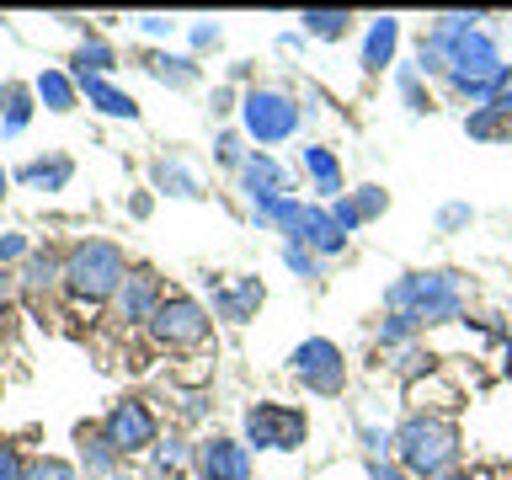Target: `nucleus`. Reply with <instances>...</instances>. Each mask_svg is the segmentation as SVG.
<instances>
[{
  "mask_svg": "<svg viewBox=\"0 0 512 480\" xmlns=\"http://www.w3.org/2000/svg\"><path fill=\"white\" fill-rule=\"evenodd\" d=\"M384 304H390V315H411L416 331L464 320V288L454 272H400L384 288Z\"/></svg>",
  "mask_w": 512,
  "mask_h": 480,
  "instance_id": "1",
  "label": "nucleus"
},
{
  "mask_svg": "<svg viewBox=\"0 0 512 480\" xmlns=\"http://www.w3.org/2000/svg\"><path fill=\"white\" fill-rule=\"evenodd\" d=\"M395 459L411 480L416 475L438 480V475L454 470V459H459V427L438 411H416L395 427Z\"/></svg>",
  "mask_w": 512,
  "mask_h": 480,
  "instance_id": "2",
  "label": "nucleus"
},
{
  "mask_svg": "<svg viewBox=\"0 0 512 480\" xmlns=\"http://www.w3.org/2000/svg\"><path fill=\"white\" fill-rule=\"evenodd\" d=\"M443 80H448V91H454L459 102L486 107V102H496V96L507 91L512 64H502V48H496V38H491L486 27H480L464 43H454V64H448Z\"/></svg>",
  "mask_w": 512,
  "mask_h": 480,
  "instance_id": "3",
  "label": "nucleus"
},
{
  "mask_svg": "<svg viewBox=\"0 0 512 480\" xmlns=\"http://www.w3.org/2000/svg\"><path fill=\"white\" fill-rule=\"evenodd\" d=\"M128 256L112 246V240H80V246L64 256V288H70L75 304H112V294L128 278Z\"/></svg>",
  "mask_w": 512,
  "mask_h": 480,
  "instance_id": "4",
  "label": "nucleus"
},
{
  "mask_svg": "<svg viewBox=\"0 0 512 480\" xmlns=\"http://www.w3.org/2000/svg\"><path fill=\"white\" fill-rule=\"evenodd\" d=\"M299 118H304V107L288 91H278V86H256V91L240 96V128H246V139H256V144L294 139Z\"/></svg>",
  "mask_w": 512,
  "mask_h": 480,
  "instance_id": "5",
  "label": "nucleus"
},
{
  "mask_svg": "<svg viewBox=\"0 0 512 480\" xmlns=\"http://www.w3.org/2000/svg\"><path fill=\"white\" fill-rule=\"evenodd\" d=\"M208 331H214V320L192 294H166L160 310L150 315V336L160 352H192L208 342Z\"/></svg>",
  "mask_w": 512,
  "mask_h": 480,
  "instance_id": "6",
  "label": "nucleus"
},
{
  "mask_svg": "<svg viewBox=\"0 0 512 480\" xmlns=\"http://www.w3.org/2000/svg\"><path fill=\"white\" fill-rule=\"evenodd\" d=\"M246 448H256V454H294V448L304 443V432H310V422H304L299 406H278V400H256V406H246Z\"/></svg>",
  "mask_w": 512,
  "mask_h": 480,
  "instance_id": "7",
  "label": "nucleus"
},
{
  "mask_svg": "<svg viewBox=\"0 0 512 480\" xmlns=\"http://www.w3.org/2000/svg\"><path fill=\"white\" fill-rule=\"evenodd\" d=\"M288 374H294L310 395H342L347 390V358L342 347L326 342V336H310L288 352Z\"/></svg>",
  "mask_w": 512,
  "mask_h": 480,
  "instance_id": "8",
  "label": "nucleus"
},
{
  "mask_svg": "<svg viewBox=\"0 0 512 480\" xmlns=\"http://www.w3.org/2000/svg\"><path fill=\"white\" fill-rule=\"evenodd\" d=\"M102 438L118 448V454H150L160 443L155 411L144 406V400H118V406H107V416H102Z\"/></svg>",
  "mask_w": 512,
  "mask_h": 480,
  "instance_id": "9",
  "label": "nucleus"
},
{
  "mask_svg": "<svg viewBox=\"0 0 512 480\" xmlns=\"http://www.w3.org/2000/svg\"><path fill=\"white\" fill-rule=\"evenodd\" d=\"M192 470H198L203 480H251L256 464H251V448L235 443V438H203L198 448H192Z\"/></svg>",
  "mask_w": 512,
  "mask_h": 480,
  "instance_id": "10",
  "label": "nucleus"
},
{
  "mask_svg": "<svg viewBox=\"0 0 512 480\" xmlns=\"http://www.w3.org/2000/svg\"><path fill=\"white\" fill-rule=\"evenodd\" d=\"M160 299H166V294H160V278H155V272H144V267H134L123 278V288L112 294V315H118L123 326H150V315L160 310Z\"/></svg>",
  "mask_w": 512,
  "mask_h": 480,
  "instance_id": "11",
  "label": "nucleus"
},
{
  "mask_svg": "<svg viewBox=\"0 0 512 480\" xmlns=\"http://www.w3.org/2000/svg\"><path fill=\"white\" fill-rule=\"evenodd\" d=\"M235 176H240V192L251 198V208H267V203L288 198V171H283L267 150H251L246 166H240Z\"/></svg>",
  "mask_w": 512,
  "mask_h": 480,
  "instance_id": "12",
  "label": "nucleus"
},
{
  "mask_svg": "<svg viewBox=\"0 0 512 480\" xmlns=\"http://www.w3.org/2000/svg\"><path fill=\"white\" fill-rule=\"evenodd\" d=\"M384 208H390V192L368 182V187H352V192H342V198L331 203V219H336V224H342V230L352 235V230H363L368 219H379Z\"/></svg>",
  "mask_w": 512,
  "mask_h": 480,
  "instance_id": "13",
  "label": "nucleus"
},
{
  "mask_svg": "<svg viewBox=\"0 0 512 480\" xmlns=\"http://www.w3.org/2000/svg\"><path fill=\"white\" fill-rule=\"evenodd\" d=\"M299 246H304V251H315L320 262H326V256H342V251H347V230L331 219V208L310 203V214H304V235H299Z\"/></svg>",
  "mask_w": 512,
  "mask_h": 480,
  "instance_id": "14",
  "label": "nucleus"
},
{
  "mask_svg": "<svg viewBox=\"0 0 512 480\" xmlns=\"http://www.w3.org/2000/svg\"><path fill=\"white\" fill-rule=\"evenodd\" d=\"M80 86V96H86V102L102 112V118H123V123H139V102L128 91H118L112 86V80H102V75H80L75 80Z\"/></svg>",
  "mask_w": 512,
  "mask_h": 480,
  "instance_id": "15",
  "label": "nucleus"
},
{
  "mask_svg": "<svg viewBox=\"0 0 512 480\" xmlns=\"http://www.w3.org/2000/svg\"><path fill=\"white\" fill-rule=\"evenodd\" d=\"M214 283V278H208ZM256 304H262V283L256 278H240V283H214V315L219 320H235V326H246L256 315Z\"/></svg>",
  "mask_w": 512,
  "mask_h": 480,
  "instance_id": "16",
  "label": "nucleus"
},
{
  "mask_svg": "<svg viewBox=\"0 0 512 480\" xmlns=\"http://www.w3.org/2000/svg\"><path fill=\"white\" fill-rule=\"evenodd\" d=\"M395 48H400V16H374V22H368V38H363V70L368 75L390 70Z\"/></svg>",
  "mask_w": 512,
  "mask_h": 480,
  "instance_id": "17",
  "label": "nucleus"
},
{
  "mask_svg": "<svg viewBox=\"0 0 512 480\" xmlns=\"http://www.w3.org/2000/svg\"><path fill=\"white\" fill-rule=\"evenodd\" d=\"M70 176H75L70 155H48V160H27V166L16 171V182H22V187H43V192H64Z\"/></svg>",
  "mask_w": 512,
  "mask_h": 480,
  "instance_id": "18",
  "label": "nucleus"
},
{
  "mask_svg": "<svg viewBox=\"0 0 512 480\" xmlns=\"http://www.w3.org/2000/svg\"><path fill=\"white\" fill-rule=\"evenodd\" d=\"M304 171L315 176V192L320 198H342V160H336L326 144H310V150H304Z\"/></svg>",
  "mask_w": 512,
  "mask_h": 480,
  "instance_id": "19",
  "label": "nucleus"
},
{
  "mask_svg": "<svg viewBox=\"0 0 512 480\" xmlns=\"http://www.w3.org/2000/svg\"><path fill=\"white\" fill-rule=\"evenodd\" d=\"M464 134H470V139H486V144H496V139H512V112H507L502 102L470 107V118H464Z\"/></svg>",
  "mask_w": 512,
  "mask_h": 480,
  "instance_id": "20",
  "label": "nucleus"
},
{
  "mask_svg": "<svg viewBox=\"0 0 512 480\" xmlns=\"http://www.w3.org/2000/svg\"><path fill=\"white\" fill-rule=\"evenodd\" d=\"M32 86H22V80H6V86H0V128H6V134H22L27 128V118H32Z\"/></svg>",
  "mask_w": 512,
  "mask_h": 480,
  "instance_id": "21",
  "label": "nucleus"
},
{
  "mask_svg": "<svg viewBox=\"0 0 512 480\" xmlns=\"http://www.w3.org/2000/svg\"><path fill=\"white\" fill-rule=\"evenodd\" d=\"M70 64H75V80H80V75H102V80H107L112 70H118V48H112L107 38H86V43L75 48Z\"/></svg>",
  "mask_w": 512,
  "mask_h": 480,
  "instance_id": "22",
  "label": "nucleus"
},
{
  "mask_svg": "<svg viewBox=\"0 0 512 480\" xmlns=\"http://www.w3.org/2000/svg\"><path fill=\"white\" fill-rule=\"evenodd\" d=\"M32 91H38V102H43L48 112H70L75 96H80V86H75L64 70H43L38 80H32Z\"/></svg>",
  "mask_w": 512,
  "mask_h": 480,
  "instance_id": "23",
  "label": "nucleus"
},
{
  "mask_svg": "<svg viewBox=\"0 0 512 480\" xmlns=\"http://www.w3.org/2000/svg\"><path fill=\"white\" fill-rule=\"evenodd\" d=\"M299 32H310L320 43H342L352 32V16L347 11H299Z\"/></svg>",
  "mask_w": 512,
  "mask_h": 480,
  "instance_id": "24",
  "label": "nucleus"
},
{
  "mask_svg": "<svg viewBox=\"0 0 512 480\" xmlns=\"http://www.w3.org/2000/svg\"><path fill=\"white\" fill-rule=\"evenodd\" d=\"M155 187L171 192V198H203V182L182 166V160H155Z\"/></svg>",
  "mask_w": 512,
  "mask_h": 480,
  "instance_id": "25",
  "label": "nucleus"
},
{
  "mask_svg": "<svg viewBox=\"0 0 512 480\" xmlns=\"http://www.w3.org/2000/svg\"><path fill=\"white\" fill-rule=\"evenodd\" d=\"M80 459H86V470H91V475L112 480V470H118V459H123V454L102 438V432H86V427H80Z\"/></svg>",
  "mask_w": 512,
  "mask_h": 480,
  "instance_id": "26",
  "label": "nucleus"
},
{
  "mask_svg": "<svg viewBox=\"0 0 512 480\" xmlns=\"http://www.w3.org/2000/svg\"><path fill=\"white\" fill-rule=\"evenodd\" d=\"M144 70H150L155 80H166L171 91H187V86H198V64L192 59H171V54H150L144 59Z\"/></svg>",
  "mask_w": 512,
  "mask_h": 480,
  "instance_id": "27",
  "label": "nucleus"
},
{
  "mask_svg": "<svg viewBox=\"0 0 512 480\" xmlns=\"http://www.w3.org/2000/svg\"><path fill=\"white\" fill-rule=\"evenodd\" d=\"M150 464H155L160 480H166V475H182L187 464H192V448H187L182 438H160V443L150 448Z\"/></svg>",
  "mask_w": 512,
  "mask_h": 480,
  "instance_id": "28",
  "label": "nucleus"
},
{
  "mask_svg": "<svg viewBox=\"0 0 512 480\" xmlns=\"http://www.w3.org/2000/svg\"><path fill=\"white\" fill-rule=\"evenodd\" d=\"M54 278H64V262H54L48 251H32L27 267H22V288H27V294H43Z\"/></svg>",
  "mask_w": 512,
  "mask_h": 480,
  "instance_id": "29",
  "label": "nucleus"
},
{
  "mask_svg": "<svg viewBox=\"0 0 512 480\" xmlns=\"http://www.w3.org/2000/svg\"><path fill=\"white\" fill-rule=\"evenodd\" d=\"M395 86H400V96H406L411 112H432V96H427L422 70H416V64H400V70H395Z\"/></svg>",
  "mask_w": 512,
  "mask_h": 480,
  "instance_id": "30",
  "label": "nucleus"
},
{
  "mask_svg": "<svg viewBox=\"0 0 512 480\" xmlns=\"http://www.w3.org/2000/svg\"><path fill=\"white\" fill-rule=\"evenodd\" d=\"M416 336H422V331H416L411 315H384L379 320V347H411Z\"/></svg>",
  "mask_w": 512,
  "mask_h": 480,
  "instance_id": "31",
  "label": "nucleus"
},
{
  "mask_svg": "<svg viewBox=\"0 0 512 480\" xmlns=\"http://www.w3.org/2000/svg\"><path fill=\"white\" fill-rule=\"evenodd\" d=\"M22 480H80V470H75L70 459H54V454H48V459H27V475H22Z\"/></svg>",
  "mask_w": 512,
  "mask_h": 480,
  "instance_id": "32",
  "label": "nucleus"
},
{
  "mask_svg": "<svg viewBox=\"0 0 512 480\" xmlns=\"http://www.w3.org/2000/svg\"><path fill=\"white\" fill-rule=\"evenodd\" d=\"M283 267L288 272H299V278H320V272H326V267H320V256L315 251H304V246H283Z\"/></svg>",
  "mask_w": 512,
  "mask_h": 480,
  "instance_id": "33",
  "label": "nucleus"
},
{
  "mask_svg": "<svg viewBox=\"0 0 512 480\" xmlns=\"http://www.w3.org/2000/svg\"><path fill=\"white\" fill-rule=\"evenodd\" d=\"M214 160H219V166H230V171H240V166H246V150H240V134H230V128H224V134L214 139Z\"/></svg>",
  "mask_w": 512,
  "mask_h": 480,
  "instance_id": "34",
  "label": "nucleus"
},
{
  "mask_svg": "<svg viewBox=\"0 0 512 480\" xmlns=\"http://www.w3.org/2000/svg\"><path fill=\"white\" fill-rule=\"evenodd\" d=\"M358 438H363V448H368V459H390L395 454V432H379V427H358Z\"/></svg>",
  "mask_w": 512,
  "mask_h": 480,
  "instance_id": "35",
  "label": "nucleus"
},
{
  "mask_svg": "<svg viewBox=\"0 0 512 480\" xmlns=\"http://www.w3.org/2000/svg\"><path fill=\"white\" fill-rule=\"evenodd\" d=\"M187 38H192V48H219L224 43V27L219 22H192Z\"/></svg>",
  "mask_w": 512,
  "mask_h": 480,
  "instance_id": "36",
  "label": "nucleus"
},
{
  "mask_svg": "<svg viewBox=\"0 0 512 480\" xmlns=\"http://www.w3.org/2000/svg\"><path fill=\"white\" fill-rule=\"evenodd\" d=\"M470 219H475V214H470V203H448L443 214H438V230H443V235H454V230H464Z\"/></svg>",
  "mask_w": 512,
  "mask_h": 480,
  "instance_id": "37",
  "label": "nucleus"
},
{
  "mask_svg": "<svg viewBox=\"0 0 512 480\" xmlns=\"http://www.w3.org/2000/svg\"><path fill=\"white\" fill-rule=\"evenodd\" d=\"M22 475H27V459L11 443H0V480H22Z\"/></svg>",
  "mask_w": 512,
  "mask_h": 480,
  "instance_id": "38",
  "label": "nucleus"
},
{
  "mask_svg": "<svg viewBox=\"0 0 512 480\" xmlns=\"http://www.w3.org/2000/svg\"><path fill=\"white\" fill-rule=\"evenodd\" d=\"M16 256H32L27 235H0V267H6V262H16Z\"/></svg>",
  "mask_w": 512,
  "mask_h": 480,
  "instance_id": "39",
  "label": "nucleus"
},
{
  "mask_svg": "<svg viewBox=\"0 0 512 480\" xmlns=\"http://www.w3.org/2000/svg\"><path fill=\"white\" fill-rule=\"evenodd\" d=\"M139 32H144V38H171L176 22H171V16H139Z\"/></svg>",
  "mask_w": 512,
  "mask_h": 480,
  "instance_id": "40",
  "label": "nucleus"
},
{
  "mask_svg": "<svg viewBox=\"0 0 512 480\" xmlns=\"http://www.w3.org/2000/svg\"><path fill=\"white\" fill-rule=\"evenodd\" d=\"M368 480H411L400 464H390V459H368Z\"/></svg>",
  "mask_w": 512,
  "mask_h": 480,
  "instance_id": "41",
  "label": "nucleus"
},
{
  "mask_svg": "<svg viewBox=\"0 0 512 480\" xmlns=\"http://www.w3.org/2000/svg\"><path fill=\"white\" fill-rule=\"evenodd\" d=\"M224 112H235V91H230V86L214 91V118H224Z\"/></svg>",
  "mask_w": 512,
  "mask_h": 480,
  "instance_id": "42",
  "label": "nucleus"
},
{
  "mask_svg": "<svg viewBox=\"0 0 512 480\" xmlns=\"http://www.w3.org/2000/svg\"><path fill=\"white\" fill-rule=\"evenodd\" d=\"M6 304H11V272L0 267V310H6Z\"/></svg>",
  "mask_w": 512,
  "mask_h": 480,
  "instance_id": "43",
  "label": "nucleus"
},
{
  "mask_svg": "<svg viewBox=\"0 0 512 480\" xmlns=\"http://www.w3.org/2000/svg\"><path fill=\"white\" fill-rule=\"evenodd\" d=\"M438 480H475L470 470H448V475H438Z\"/></svg>",
  "mask_w": 512,
  "mask_h": 480,
  "instance_id": "44",
  "label": "nucleus"
},
{
  "mask_svg": "<svg viewBox=\"0 0 512 480\" xmlns=\"http://www.w3.org/2000/svg\"><path fill=\"white\" fill-rule=\"evenodd\" d=\"M6 187H11V176H6V171H0V203H6Z\"/></svg>",
  "mask_w": 512,
  "mask_h": 480,
  "instance_id": "45",
  "label": "nucleus"
},
{
  "mask_svg": "<svg viewBox=\"0 0 512 480\" xmlns=\"http://www.w3.org/2000/svg\"><path fill=\"white\" fill-rule=\"evenodd\" d=\"M112 480H118V475H112Z\"/></svg>",
  "mask_w": 512,
  "mask_h": 480,
  "instance_id": "46",
  "label": "nucleus"
}]
</instances>
